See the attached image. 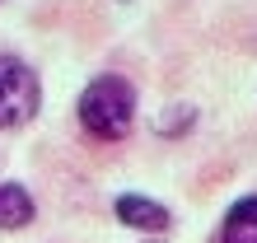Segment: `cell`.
<instances>
[{
	"label": "cell",
	"instance_id": "1",
	"mask_svg": "<svg viewBox=\"0 0 257 243\" xmlns=\"http://www.w3.org/2000/svg\"><path fill=\"white\" fill-rule=\"evenodd\" d=\"M136 117V89L122 75H98L80 94V127L103 141H122Z\"/></svg>",
	"mask_w": 257,
	"mask_h": 243
},
{
	"label": "cell",
	"instance_id": "6",
	"mask_svg": "<svg viewBox=\"0 0 257 243\" xmlns=\"http://www.w3.org/2000/svg\"><path fill=\"white\" fill-rule=\"evenodd\" d=\"M220 243H257V224H252V229H234V234L220 229Z\"/></svg>",
	"mask_w": 257,
	"mask_h": 243
},
{
	"label": "cell",
	"instance_id": "5",
	"mask_svg": "<svg viewBox=\"0 0 257 243\" xmlns=\"http://www.w3.org/2000/svg\"><path fill=\"white\" fill-rule=\"evenodd\" d=\"M257 224V196H243V201H234L229 206V215H224V234H234V229H252Z\"/></svg>",
	"mask_w": 257,
	"mask_h": 243
},
{
	"label": "cell",
	"instance_id": "2",
	"mask_svg": "<svg viewBox=\"0 0 257 243\" xmlns=\"http://www.w3.org/2000/svg\"><path fill=\"white\" fill-rule=\"evenodd\" d=\"M38 103H42V84L38 75L14 56H0V127H24V122L38 117Z\"/></svg>",
	"mask_w": 257,
	"mask_h": 243
},
{
	"label": "cell",
	"instance_id": "3",
	"mask_svg": "<svg viewBox=\"0 0 257 243\" xmlns=\"http://www.w3.org/2000/svg\"><path fill=\"white\" fill-rule=\"evenodd\" d=\"M117 210V220L131 224V229H150V234H159V229H169L173 215H169V206H159L155 196H141V192H122L112 201Z\"/></svg>",
	"mask_w": 257,
	"mask_h": 243
},
{
	"label": "cell",
	"instance_id": "4",
	"mask_svg": "<svg viewBox=\"0 0 257 243\" xmlns=\"http://www.w3.org/2000/svg\"><path fill=\"white\" fill-rule=\"evenodd\" d=\"M33 196H28L19 182H0V229H24L33 220Z\"/></svg>",
	"mask_w": 257,
	"mask_h": 243
}]
</instances>
